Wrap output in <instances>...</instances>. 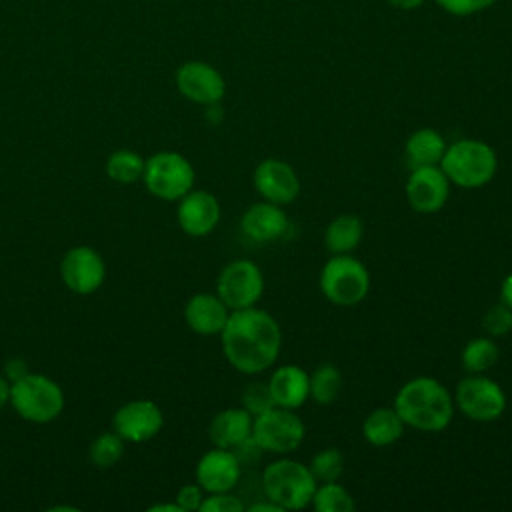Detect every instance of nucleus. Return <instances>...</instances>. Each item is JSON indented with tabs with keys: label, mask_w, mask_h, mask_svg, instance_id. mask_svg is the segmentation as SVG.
<instances>
[{
	"label": "nucleus",
	"mask_w": 512,
	"mask_h": 512,
	"mask_svg": "<svg viewBox=\"0 0 512 512\" xmlns=\"http://www.w3.org/2000/svg\"><path fill=\"white\" fill-rule=\"evenodd\" d=\"M142 182L152 196L174 202L194 188V168L180 152L162 150L146 158Z\"/></svg>",
	"instance_id": "nucleus-7"
},
{
	"label": "nucleus",
	"mask_w": 512,
	"mask_h": 512,
	"mask_svg": "<svg viewBox=\"0 0 512 512\" xmlns=\"http://www.w3.org/2000/svg\"><path fill=\"white\" fill-rule=\"evenodd\" d=\"M24 374H28V366H26V362H24V360L14 358V360H10V362L6 364V378H8L10 382H14V380L22 378Z\"/></svg>",
	"instance_id": "nucleus-37"
},
{
	"label": "nucleus",
	"mask_w": 512,
	"mask_h": 512,
	"mask_svg": "<svg viewBox=\"0 0 512 512\" xmlns=\"http://www.w3.org/2000/svg\"><path fill=\"white\" fill-rule=\"evenodd\" d=\"M222 352L228 364L240 374H260L274 366L282 348V330L278 320L258 308L230 310L220 332Z\"/></svg>",
	"instance_id": "nucleus-1"
},
{
	"label": "nucleus",
	"mask_w": 512,
	"mask_h": 512,
	"mask_svg": "<svg viewBox=\"0 0 512 512\" xmlns=\"http://www.w3.org/2000/svg\"><path fill=\"white\" fill-rule=\"evenodd\" d=\"M320 292L336 306H356L370 290L368 268L350 254H332L320 270Z\"/></svg>",
	"instance_id": "nucleus-6"
},
{
	"label": "nucleus",
	"mask_w": 512,
	"mask_h": 512,
	"mask_svg": "<svg viewBox=\"0 0 512 512\" xmlns=\"http://www.w3.org/2000/svg\"><path fill=\"white\" fill-rule=\"evenodd\" d=\"M448 196L450 180L440 164L412 168L406 180V200L414 212L436 214L444 208Z\"/></svg>",
	"instance_id": "nucleus-14"
},
{
	"label": "nucleus",
	"mask_w": 512,
	"mask_h": 512,
	"mask_svg": "<svg viewBox=\"0 0 512 512\" xmlns=\"http://www.w3.org/2000/svg\"><path fill=\"white\" fill-rule=\"evenodd\" d=\"M146 160L134 150H116L106 158V176L120 184H134L142 180Z\"/></svg>",
	"instance_id": "nucleus-27"
},
{
	"label": "nucleus",
	"mask_w": 512,
	"mask_h": 512,
	"mask_svg": "<svg viewBox=\"0 0 512 512\" xmlns=\"http://www.w3.org/2000/svg\"><path fill=\"white\" fill-rule=\"evenodd\" d=\"M500 358V348L492 336H478L466 342L462 348L460 360L468 374H484L488 372Z\"/></svg>",
	"instance_id": "nucleus-26"
},
{
	"label": "nucleus",
	"mask_w": 512,
	"mask_h": 512,
	"mask_svg": "<svg viewBox=\"0 0 512 512\" xmlns=\"http://www.w3.org/2000/svg\"><path fill=\"white\" fill-rule=\"evenodd\" d=\"M60 278L78 296L94 294L106 278L104 258L92 246H74L60 260Z\"/></svg>",
	"instance_id": "nucleus-11"
},
{
	"label": "nucleus",
	"mask_w": 512,
	"mask_h": 512,
	"mask_svg": "<svg viewBox=\"0 0 512 512\" xmlns=\"http://www.w3.org/2000/svg\"><path fill=\"white\" fill-rule=\"evenodd\" d=\"M394 408L408 428L420 432H442L454 416V398L448 388L432 376H416L400 386Z\"/></svg>",
	"instance_id": "nucleus-2"
},
{
	"label": "nucleus",
	"mask_w": 512,
	"mask_h": 512,
	"mask_svg": "<svg viewBox=\"0 0 512 512\" xmlns=\"http://www.w3.org/2000/svg\"><path fill=\"white\" fill-rule=\"evenodd\" d=\"M316 482H334L344 474V454L338 448H324L316 452L308 464Z\"/></svg>",
	"instance_id": "nucleus-30"
},
{
	"label": "nucleus",
	"mask_w": 512,
	"mask_h": 512,
	"mask_svg": "<svg viewBox=\"0 0 512 512\" xmlns=\"http://www.w3.org/2000/svg\"><path fill=\"white\" fill-rule=\"evenodd\" d=\"M148 512H182V510H180V506L176 502H162V504L150 506Z\"/></svg>",
	"instance_id": "nucleus-42"
},
{
	"label": "nucleus",
	"mask_w": 512,
	"mask_h": 512,
	"mask_svg": "<svg viewBox=\"0 0 512 512\" xmlns=\"http://www.w3.org/2000/svg\"><path fill=\"white\" fill-rule=\"evenodd\" d=\"M456 408L474 422H494L506 410L504 388L486 374H468L456 386Z\"/></svg>",
	"instance_id": "nucleus-9"
},
{
	"label": "nucleus",
	"mask_w": 512,
	"mask_h": 512,
	"mask_svg": "<svg viewBox=\"0 0 512 512\" xmlns=\"http://www.w3.org/2000/svg\"><path fill=\"white\" fill-rule=\"evenodd\" d=\"M274 406L268 382H252L242 392V408H246L252 416Z\"/></svg>",
	"instance_id": "nucleus-32"
},
{
	"label": "nucleus",
	"mask_w": 512,
	"mask_h": 512,
	"mask_svg": "<svg viewBox=\"0 0 512 512\" xmlns=\"http://www.w3.org/2000/svg\"><path fill=\"white\" fill-rule=\"evenodd\" d=\"M446 146L448 144L438 130L418 128L408 136V140L404 144V152H406V160L410 162L412 168L436 166V164H440Z\"/></svg>",
	"instance_id": "nucleus-23"
},
{
	"label": "nucleus",
	"mask_w": 512,
	"mask_h": 512,
	"mask_svg": "<svg viewBox=\"0 0 512 512\" xmlns=\"http://www.w3.org/2000/svg\"><path fill=\"white\" fill-rule=\"evenodd\" d=\"M306 436V426L294 410L272 406L254 416L252 438L270 454L294 452Z\"/></svg>",
	"instance_id": "nucleus-8"
},
{
	"label": "nucleus",
	"mask_w": 512,
	"mask_h": 512,
	"mask_svg": "<svg viewBox=\"0 0 512 512\" xmlns=\"http://www.w3.org/2000/svg\"><path fill=\"white\" fill-rule=\"evenodd\" d=\"M124 456V440L114 432L98 434L88 448V458L96 468H112Z\"/></svg>",
	"instance_id": "nucleus-29"
},
{
	"label": "nucleus",
	"mask_w": 512,
	"mask_h": 512,
	"mask_svg": "<svg viewBox=\"0 0 512 512\" xmlns=\"http://www.w3.org/2000/svg\"><path fill=\"white\" fill-rule=\"evenodd\" d=\"M10 404V380L6 376H0V410Z\"/></svg>",
	"instance_id": "nucleus-40"
},
{
	"label": "nucleus",
	"mask_w": 512,
	"mask_h": 512,
	"mask_svg": "<svg viewBox=\"0 0 512 512\" xmlns=\"http://www.w3.org/2000/svg\"><path fill=\"white\" fill-rule=\"evenodd\" d=\"M496 0H436V4L452 16H472L490 8Z\"/></svg>",
	"instance_id": "nucleus-34"
},
{
	"label": "nucleus",
	"mask_w": 512,
	"mask_h": 512,
	"mask_svg": "<svg viewBox=\"0 0 512 512\" xmlns=\"http://www.w3.org/2000/svg\"><path fill=\"white\" fill-rule=\"evenodd\" d=\"M310 504L318 512H352L354 510L352 494L338 480L318 482Z\"/></svg>",
	"instance_id": "nucleus-28"
},
{
	"label": "nucleus",
	"mask_w": 512,
	"mask_h": 512,
	"mask_svg": "<svg viewBox=\"0 0 512 512\" xmlns=\"http://www.w3.org/2000/svg\"><path fill=\"white\" fill-rule=\"evenodd\" d=\"M176 220L184 234L208 236L220 222V202L208 190H190L178 200Z\"/></svg>",
	"instance_id": "nucleus-16"
},
{
	"label": "nucleus",
	"mask_w": 512,
	"mask_h": 512,
	"mask_svg": "<svg viewBox=\"0 0 512 512\" xmlns=\"http://www.w3.org/2000/svg\"><path fill=\"white\" fill-rule=\"evenodd\" d=\"M228 316L230 308L222 302V298L216 292H198L184 306L186 326L200 336L220 334Z\"/></svg>",
	"instance_id": "nucleus-19"
},
{
	"label": "nucleus",
	"mask_w": 512,
	"mask_h": 512,
	"mask_svg": "<svg viewBox=\"0 0 512 512\" xmlns=\"http://www.w3.org/2000/svg\"><path fill=\"white\" fill-rule=\"evenodd\" d=\"M500 300L512 308V272L500 284Z\"/></svg>",
	"instance_id": "nucleus-39"
},
{
	"label": "nucleus",
	"mask_w": 512,
	"mask_h": 512,
	"mask_svg": "<svg viewBox=\"0 0 512 512\" xmlns=\"http://www.w3.org/2000/svg\"><path fill=\"white\" fill-rule=\"evenodd\" d=\"M404 420L394 406H380L372 410L362 422V436L368 444L384 448L394 444L404 434Z\"/></svg>",
	"instance_id": "nucleus-22"
},
{
	"label": "nucleus",
	"mask_w": 512,
	"mask_h": 512,
	"mask_svg": "<svg viewBox=\"0 0 512 512\" xmlns=\"http://www.w3.org/2000/svg\"><path fill=\"white\" fill-rule=\"evenodd\" d=\"M246 510L244 502L230 492H214V494H206L202 504H200V512H242Z\"/></svg>",
	"instance_id": "nucleus-33"
},
{
	"label": "nucleus",
	"mask_w": 512,
	"mask_h": 512,
	"mask_svg": "<svg viewBox=\"0 0 512 512\" xmlns=\"http://www.w3.org/2000/svg\"><path fill=\"white\" fill-rule=\"evenodd\" d=\"M64 392L58 382L44 374L28 372L10 382V406L32 424H48L64 410Z\"/></svg>",
	"instance_id": "nucleus-5"
},
{
	"label": "nucleus",
	"mask_w": 512,
	"mask_h": 512,
	"mask_svg": "<svg viewBox=\"0 0 512 512\" xmlns=\"http://www.w3.org/2000/svg\"><path fill=\"white\" fill-rule=\"evenodd\" d=\"M318 482L308 464L292 458H278L262 472L264 498L278 504L282 510H302L312 502Z\"/></svg>",
	"instance_id": "nucleus-4"
},
{
	"label": "nucleus",
	"mask_w": 512,
	"mask_h": 512,
	"mask_svg": "<svg viewBox=\"0 0 512 512\" xmlns=\"http://www.w3.org/2000/svg\"><path fill=\"white\" fill-rule=\"evenodd\" d=\"M240 228L244 236L264 244L282 238L290 228V220L280 204L260 200L244 210L240 218Z\"/></svg>",
	"instance_id": "nucleus-18"
},
{
	"label": "nucleus",
	"mask_w": 512,
	"mask_h": 512,
	"mask_svg": "<svg viewBox=\"0 0 512 512\" xmlns=\"http://www.w3.org/2000/svg\"><path fill=\"white\" fill-rule=\"evenodd\" d=\"M206 492L202 490V486L196 484H184L178 488L174 502L180 506L182 512H192V510H200V504L204 500Z\"/></svg>",
	"instance_id": "nucleus-35"
},
{
	"label": "nucleus",
	"mask_w": 512,
	"mask_h": 512,
	"mask_svg": "<svg viewBox=\"0 0 512 512\" xmlns=\"http://www.w3.org/2000/svg\"><path fill=\"white\" fill-rule=\"evenodd\" d=\"M174 80L178 92L194 104H220L226 94V82L222 74L208 62L188 60L180 64Z\"/></svg>",
	"instance_id": "nucleus-12"
},
{
	"label": "nucleus",
	"mask_w": 512,
	"mask_h": 512,
	"mask_svg": "<svg viewBox=\"0 0 512 512\" xmlns=\"http://www.w3.org/2000/svg\"><path fill=\"white\" fill-rule=\"evenodd\" d=\"M254 416L238 406L220 410L208 424V438L218 448H234L248 436H252Z\"/></svg>",
	"instance_id": "nucleus-21"
},
{
	"label": "nucleus",
	"mask_w": 512,
	"mask_h": 512,
	"mask_svg": "<svg viewBox=\"0 0 512 512\" xmlns=\"http://www.w3.org/2000/svg\"><path fill=\"white\" fill-rule=\"evenodd\" d=\"M232 452L236 454V458H238L240 464H256V462L260 460V456L264 454L262 446H260L252 436H248V438L242 440L238 446H234Z\"/></svg>",
	"instance_id": "nucleus-36"
},
{
	"label": "nucleus",
	"mask_w": 512,
	"mask_h": 512,
	"mask_svg": "<svg viewBox=\"0 0 512 512\" xmlns=\"http://www.w3.org/2000/svg\"><path fill=\"white\" fill-rule=\"evenodd\" d=\"M248 512H284L278 504H274L272 500H260V502H256V504H250L248 508H246Z\"/></svg>",
	"instance_id": "nucleus-38"
},
{
	"label": "nucleus",
	"mask_w": 512,
	"mask_h": 512,
	"mask_svg": "<svg viewBox=\"0 0 512 512\" xmlns=\"http://www.w3.org/2000/svg\"><path fill=\"white\" fill-rule=\"evenodd\" d=\"M268 388L274 406L296 410L310 398V374L302 366L282 364L270 374Z\"/></svg>",
	"instance_id": "nucleus-20"
},
{
	"label": "nucleus",
	"mask_w": 512,
	"mask_h": 512,
	"mask_svg": "<svg viewBox=\"0 0 512 512\" xmlns=\"http://www.w3.org/2000/svg\"><path fill=\"white\" fill-rule=\"evenodd\" d=\"M196 482L202 486L206 494L214 492H230L236 488L242 464L230 448H218L204 452L196 464Z\"/></svg>",
	"instance_id": "nucleus-17"
},
{
	"label": "nucleus",
	"mask_w": 512,
	"mask_h": 512,
	"mask_svg": "<svg viewBox=\"0 0 512 512\" xmlns=\"http://www.w3.org/2000/svg\"><path fill=\"white\" fill-rule=\"evenodd\" d=\"M440 168L448 176L450 184L460 188H482L494 178L498 170V156L484 140L460 138L446 146Z\"/></svg>",
	"instance_id": "nucleus-3"
},
{
	"label": "nucleus",
	"mask_w": 512,
	"mask_h": 512,
	"mask_svg": "<svg viewBox=\"0 0 512 512\" xmlns=\"http://www.w3.org/2000/svg\"><path fill=\"white\" fill-rule=\"evenodd\" d=\"M344 388V376L332 362H322L310 374V398L320 404L328 406L338 400Z\"/></svg>",
	"instance_id": "nucleus-25"
},
{
	"label": "nucleus",
	"mask_w": 512,
	"mask_h": 512,
	"mask_svg": "<svg viewBox=\"0 0 512 512\" xmlns=\"http://www.w3.org/2000/svg\"><path fill=\"white\" fill-rule=\"evenodd\" d=\"M364 236L362 218L356 214L336 216L324 230V246L330 254H350L356 250Z\"/></svg>",
	"instance_id": "nucleus-24"
},
{
	"label": "nucleus",
	"mask_w": 512,
	"mask_h": 512,
	"mask_svg": "<svg viewBox=\"0 0 512 512\" xmlns=\"http://www.w3.org/2000/svg\"><path fill=\"white\" fill-rule=\"evenodd\" d=\"M482 330L492 338L512 332V308L506 306L502 300L490 306L482 316Z\"/></svg>",
	"instance_id": "nucleus-31"
},
{
	"label": "nucleus",
	"mask_w": 512,
	"mask_h": 512,
	"mask_svg": "<svg viewBox=\"0 0 512 512\" xmlns=\"http://www.w3.org/2000/svg\"><path fill=\"white\" fill-rule=\"evenodd\" d=\"M216 294L230 310L256 306L264 294V274L252 260L228 262L216 278Z\"/></svg>",
	"instance_id": "nucleus-10"
},
{
	"label": "nucleus",
	"mask_w": 512,
	"mask_h": 512,
	"mask_svg": "<svg viewBox=\"0 0 512 512\" xmlns=\"http://www.w3.org/2000/svg\"><path fill=\"white\" fill-rule=\"evenodd\" d=\"M394 8H400V10H414L418 6L424 4V0H388Z\"/></svg>",
	"instance_id": "nucleus-41"
},
{
	"label": "nucleus",
	"mask_w": 512,
	"mask_h": 512,
	"mask_svg": "<svg viewBox=\"0 0 512 512\" xmlns=\"http://www.w3.org/2000/svg\"><path fill=\"white\" fill-rule=\"evenodd\" d=\"M164 426L160 406L146 398H136L122 404L112 416V430L124 442H146Z\"/></svg>",
	"instance_id": "nucleus-13"
},
{
	"label": "nucleus",
	"mask_w": 512,
	"mask_h": 512,
	"mask_svg": "<svg viewBox=\"0 0 512 512\" xmlns=\"http://www.w3.org/2000/svg\"><path fill=\"white\" fill-rule=\"evenodd\" d=\"M254 188L262 200L286 206L300 194V178L296 170L280 158H264L254 168Z\"/></svg>",
	"instance_id": "nucleus-15"
}]
</instances>
